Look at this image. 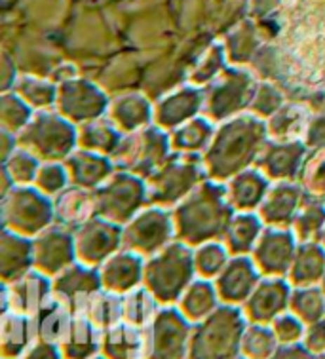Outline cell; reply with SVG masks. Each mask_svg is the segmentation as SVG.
<instances>
[{"label":"cell","instance_id":"ee69618b","mask_svg":"<svg viewBox=\"0 0 325 359\" xmlns=\"http://www.w3.org/2000/svg\"><path fill=\"white\" fill-rule=\"evenodd\" d=\"M280 348L272 323H247L241 339V355L247 359H270Z\"/></svg>","mask_w":325,"mask_h":359},{"label":"cell","instance_id":"b9f144b4","mask_svg":"<svg viewBox=\"0 0 325 359\" xmlns=\"http://www.w3.org/2000/svg\"><path fill=\"white\" fill-rule=\"evenodd\" d=\"M160 308L162 304L145 285H139L130 293L124 294V321L139 329H147Z\"/></svg>","mask_w":325,"mask_h":359},{"label":"cell","instance_id":"3957f363","mask_svg":"<svg viewBox=\"0 0 325 359\" xmlns=\"http://www.w3.org/2000/svg\"><path fill=\"white\" fill-rule=\"evenodd\" d=\"M247 323L241 306L221 304L206 320L194 323L187 359H238Z\"/></svg>","mask_w":325,"mask_h":359},{"label":"cell","instance_id":"60d3db41","mask_svg":"<svg viewBox=\"0 0 325 359\" xmlns=\"http://www.w3.org/2000/svg\"><path fill=\"white\" fill-rule=\"evenodd\" d=\"M82 316H86V318H88L93 325L98 327V329H101V331H107V329H111V327L122 323L124 294L101 289V291L91 299L90 304L86 306Z\"/></svg>","mask_w":325,"mask_h":359},{"label":"cell","instance_id":"4316f807","mask_svg":"<svg viewBox=\"0 0 325 359\" xmlns=\"http://www.w3.org/2000/svg\"><path fill=\"white\" fill-rule=\"evenodd\" d=\"M65 168L71 177V184L80 189L95 190L117 171V165L111 156L98 152L77 149L65 160Z\"/></svg>","mask_w":325,"mask_h":359},{"label":"cell","instance_id":"03108f58","mask_svg":"<svg viewBox=\"0 0 325 359\" xmlns=\"http://www.w3.org/2000/svg\"><path fill=\"white\" fill-rule=\"evenodd\" d=\"M238 359H247V358H244V355H240V358H238Z\"/></svg>","mask_w":325,"mask_h":359},{"label":"cell","instance_id":"94428289","mask_svg":"<svg viewBox=\"0 0 325 359\" xmlns=\"http://www.w3.org/2000/svg\"><path fill=\"white\" fill-rule=\"evenodd\" d=\"M91 359H109V358H105L103 353H98V355H95V358H91Z\"/></svg>","mask_w":325,"mask_h":359},{"label":"cell","instance_id":"8fae6325","mask_svg":"<svg viewBox=\"0 0 325 359\" xmlns=\"http://www.w3.org/2000/svg\"><path fill=\"white\" fill-rule=\"evenodd\" d=\"M194 323L177 306H162L145 329V359H187Z\"/></svg>","mask_w":325,"mask_h":359},{"label":"cell","instance_id":"1f68e13d","mask_svg":"<svg viewBox=\"0 0 325 359\" xmlns=\"http://www.w3.org/2000/svg\"><path fill=\"white\" fill-rule=\"evenodd\" d=\"M293 287L321 285L325 280V245L321 242L299 243L297 255L287 274Z\"/></svg>","mask_w":325,"mask_h":359},{"label":"cell","instance_id":"db71d44e","mask_svg":"<svg viewBox=\"0 0 325 359\" xmlns=\"http://www.w3.org/2000/svg\"><path fill=\"white\" fill-rule=\"evenodd\" d=\"M272 329L280 344H297L305 340L306 325L305 321H300L293 312H284L272 321Z\"/></svg>","mask_w":325,"mask_h":359},{"label":"cell","instance_id":"9c48e42d","mask_svg":"<svg viewBox=\"0 0 325 359\" xmlns=\"http://www.w3.org/2000/svg\"><path fill=\"white\" fill-rule=\"evenodd\" d=\"M259 80L241 67H227L217 79L204 88V116L221 124L225 120L249 112Z\"/></svg>","mask_w":325,"mask_h":359},{"label":"cell","instance_id":"4dcf8cb0","mask_svg":"<svg viewBox=\"0 0 325 359\" xmlns=\"http://www.w3.org/2000/svg\"><path fill=\"white\" fill-rule=\"evenodd\" d=\"M265 226L257 211H236L223 236V243L232 257H251Z\"/></svg>","mask_w":325,"mask_h":359},{"label":"cell","instance_id":"d6a6232c","mask_svg":"<svg viewBox=\"0 0 325 359\" xmlns=\"http://www.w3.org/2000/svg\"><path fill=\"white\" fill-rule=\"evenodd\" d=\"M145 329L122 321L103 331L101 353L109 359H145Z\"/></svg>","mask_w":325,"mask_h":359},{"label":"cell","instance_id":"ab89813d","mask_svg":"<svg viewBox=\"0 0 325 359\" xmlns=\"http://www.w3.org/2000/svg\"><path fill=\"white\" fill-rule=\"evenodd\" d=\"M312 114H308L303 104L286 103L274 116L267 120L270 139H303L306 126Z\"/></svg>","mask_w":325,"mask_h":359},{"label":"cell","instance_id":"7dc6e473","mask_svg":"<svg viewBox=\"0 0 325 359\" xmlns=\"http://www.w3.org/2000/svg\"><path fill=\"white\" fill-rule=\"evenodd\" d=\"M232 259L230 251L223 240H213V242H206L202 245L194 248V266L196 276L198 278H206V280H215L221 274L228 261Z\"/></svg>","mask_w":325,"mask_h":359},{"label":"cell","instance_id":"277c9868","mask_svg":"<svg viewBox=\"0 0 325 359\" xmlns=\"http://www.w3.org/2000/svg\"><path fill=\"white\" fill-rule=\"evenodd\" d=\"M196 278L194 248L181 240L171 242L145 262L143 285L162 306H177Z\"/></svg>","mask_w":325,"mask_h":359},{"label":"cell","instance_id":"f1b7e54d","mask_svg":"<svg viewBox=\"0 0 325 359\" xmlns=\"http://www.w3.org/2000/svg\"><path fill=\"white\" fill-rule=\"evenodd\" d=\"M39 340L37 323L31 316L18 312L2 313L0 353L2 359H21Z\"/></svg>","mask_w":325,"mask_h":359},{"label":"cell","instance_id":"603a6c76","mask_svg":"<svg viewBox=\"0 0 325 359\" xmlns=\"http://www.w3.org/2000/svg\"><path fill=\"white\" fill-rule=\"evenodd\" d=\"M305 196L299 183H272L257 213L267 226L291 229Z\"/></svg>","mask_w":325,"mask_h":359},{"label":"cell","instance_id":"f546056e","mask_svg":"<svg viewBox=\"0 0 325 359\" xmlns=\"http://www.w3.org/2000/svg\"><path fill=\"white\" fill-rule=\"evenodd\" d=\"M55 222L69 230H79L91 217H95L93 190L80 189L71 184L59 196L53 198Z\"/></svg>","mask_w":325,"mask_h":359},{"label":"cell","instance_id":"484cf974","mask_svg":"<svg viewBox=\"0 0 325 359\" xmlns=\"http://www.w3.org/2000/svg\"><path fill=\"white\" fill-rule=\"evenodd\" d=\"M107 116L124 135H128L154 124V104L143 93H122L111 99Z\"/></svg>","mask_w":325,"mask_h":359},{"label":"cell","instance_id":"8992f818","mask_svg":"<svg viewBox=\"0 0 325 359\" xmlns=\"http://www.w3.org/2000/svg\"><path fill=\"white\" fill-rule=\"evenodd\" d=\"M18 143L42 162H65L79 149V126L69 122L55 109L37 111L18 135Z\"/></svg>","mask_w":325,"mask_h":359},{"label":"cell","instance_id":"836d02e7","mask_svg":"<svg viewBox=\"0 0 325 359\" xmlns=\"http://www.w3.org/2000/svg\"><path fill=\"white\" fill-rule=\"evenodd\" d=\"M103 331L93 325L86 316H74L69 333L59 344L65 359H91L101 353Z\"/></svg>","mask_w":325,"mask_h":359},{"label":"cell","instance_id":"f5cc1de1","mask_svg":"<svg viewBox=\"0 0 325 359\" xmlns=\"http://www.w3.org/2000/svg\"><path fill=\"white\" fill-rule=\"evenodd\" d=\"M227 69V53L221 46H213L209 50L204 59L198 63V67L192 72L190 76V84L200 86V88H206L208 84H211L223 71Z\"/></svg>","mask_w":325,"mask_h":359},{"label":"cell","instance_id":"6125c7cd","mask_svg":"<svg viewBox=\"0 0 325 359\" xmlns=\"http://www.w3.org/2000/svg\"><path fill=\"white\" fill-rule=\"evenodd\" d=\"M316 359H325V352L324 353H318V358Z\"/></svg>","mask_w":325,"mask_h":359},{"label":"cell","instance_id":"74e56055","mask_svg":"<svg viewBox=\"0 0 325 359\" xmlns=\"http://www.w3.org/2000/svg\"><path fill=\"white\" fill-rule=\"evenodd\" d=\"M124 133L112 124L109 116H101L79 126V149L111 156L117 152Z\"/></svg>","mask_w":325,"mask_h":359},{"label":"cell","instance_id":"f35d334b","mask_svg":"<svg viewBox=\"0 0 325 359\" xmlns=\"http://www.w3.org/2000/svg\"><path fill=\"white\" fill-rule=\"evenodd\" d=\"M291 230L299 242H321L325 234V198L305 196L299 213L295 217Z\"/></svg>","mask_w":325,"mask_h":359},{"label":"cell","instance_id":"e7e4bbea","mask_svg":"<svg viewBox=\"0 0 325 359\" xmlns=\"http://www.w3.org/2000/svg\"><path fill=\"white\" fill-rule=\"evenodd\" d=\"M321 243H324V245H325V234H324V238H321Z\"/></svg>","mask_w":325,"mask_h":359},{"label":"cell","instance_id":"2e32d148","mask_svg":"<svg viewBox=\"0 0 325 359\" xmlns=\"http://www.w3.org/2000/svg\"><path fill=\"white\" fill-rule=\"evenodd\" d=\"M308 152L303 139H268L255 168L272 183H297Z\"/></svg>","mask_w":325,"mask_h":359},{"label":"cell","instance_id":"6f0895ef","mask_svg":"<svg viewBox=\"0 0 325 359\" xmlns=\"http://www.w3.org/2000/svg\"><path fill=\"white\" fill-rule=\"evenodd\" d=\"M318 355L306 346L305 342L297 344H280L270 359H316Z\"/></svg>","mask_w":325,"mask_h":359},{"label":"cell","instance_id":"7bdbcfd3","mask_svg":"<svg viewBox=\"0 0 325 359\" xmlns=\"http://www.w3.org/2000/svg\"><path fill=\"white\" fill-rule=\"evenodd\" d=\"M20 97H23L27 103L33 107L34 111H48L55 109L58 101V84L52 80L37 79L29 74H21L18 82L13 84V90Z\"/></svg>","mask_w":325,"mask_h":359},{"label":"cell","instance_id":"44dd1931","mask_svg":"<svg viewBox=\"0 0 325 359\" xmlns=\"http://www.w3.org/2000/svg\"><path fill=\"white\" fill-rule=\"evenodd\" d=\"M206 93L200 86H181L154 104V124L166 131H173L192 118L204 114Z\"/></svg>","mask_w":325,"mask_h":359},{"label":"cell","instance_id":"c3c4849f","mask_svg":"<svg viewBox=\"0 0 325 359\" xmlns=\"http://www.w3.org/2000/svg\"><path fill=\"white\" fill-rule=\"evenodd\" d=\"M40 165H42L40 158H37L33 152L27 151L23 147H18L12 152V156L2 162V170L12 177L15 187H27V184H34Z\"/></svg>","mask_w":325,"mask_h":359},{"label":"cell","instance_id":"5b68a950","mask_svg":"<svg viewBox=\"0 0 325 359\" xmlns=\"http://www.w3.org/2000/svg\"><path fill=\"white\" fill-rule=\"evenodd\" d=\"M208 179L202 154L171 152V156L147 179L149 205L173 209Z\"/></svg>","mask_w":325,"mask_h":359},{"label":"cell","instance_id":"83f0119b","mask_svg":"<svg viewBox=\"0 0 325 359\" xmlns=\"http://www.w3.org/2000/svg\"><path fill=\"white\" fill-rule=\"evenodd\" d=\"M225 184L234 211H259L260 203L265 202L268 190L272 187V181L253 165L228 179Z\"/></svg>","mask_w":325,"mask_h":359},{"label":"cell","instance_id":"816d5d0a","mask_svg":"<svg viewBox=\"0 0 325 359\" xmlns=\"http://www.w3.org/2000/svg\"><path fill=\"white\" fill-rule=\"evenodd\" d=\"M34 187L50 198L59 196L63 190L69 189L71 177L65 168V162H42Z\"/></svg>","mask_w":325,"mask_h":359},{"label":"cell","instance_id":"5bb4252c","mask_svg":"<svg viewBox=\"0 0 325 359\" xmlns=\"http://www.w3.org/2000/svg\"><path fill=\"white\" fill-rule=\"evenodd\" d=\"M74 240L79 261L99 268L124 248V226L95 215L74 230Z\"/></svg>","mask_w":325,"mask_h":359},{"label":"cell","instance_id":"7402d4cb","mask_svg":"<svg viewBox=\"0 0 325 359\" xmlns=\"http://www.w3.org/2000/svg\"><path fill=\"white\" fill-rule=\"evenodd\" d=\"M260 278L263 274L251 257H232L213 281L223 304L241 306L253 293Z\"/></svg>","mask_w":325,"mask_h":359},{"label":"cell","instance_id":"7a4b0ae2","mask_svg":"<svg viewBox=\"0 0 325 359\" xmlns=\"http://www.w3.org/2000/svg\"><path fill=\"white\" fill-rule=\"evenodd\" d=\"M171 213L177 240L196 248L206 242L223 240L236 211L228 200L227 184L206 179L177 203Z\"/></svg>","mask_w":325,"mask_h":359},{"label":"cell","instance_id":"bcb514c9","mask_svg":"<svg viewBox=\"0 0 325 359\" xmlns=\"http://www.w3.org/2000/svg\"><path fill=\"white\" fill-rule=\"evenodd\" d=\"M34 109L15 92H2L0 95V128L2 131L20 135L33 120Z\"/></svg>","mask_w":325,"mask_h":359},{"label":"cell","instance_id":"680465c9","mask_svg":"<svg viewBox=\"0 0 325 359\" xmlns=\"http://www.w3.org/2000/svg\"><path fill=\"white\" fill-rule=\"evenodd\" d=\"M21 359H65L61 346L52 344V342H44V340H37L31 350L23 355Z\"/></svg>","mask_w":325,"mask_h":359},{"label":"cell","instance_id":"ffe728a7","mask_svg":"<svg viewBox=\"0 0 325 359\" xmlns=\"http://www.w3.org/2000/svg\"><path fill=\"white\" fill-rule=\"evenodd\" d=\"M53 297V281L39 270H31L10 285L2 283V313L18 312L34 318Z\"/></svg>","mask_w":325,"mask_h":359},{"label":"cell","instance_id":"ba28073f","mask_svg":"<svg viewBox=\"0 0 325 359\" xmlns=\"http://www.w3.org/2000/svg\"><path fill=\"white\" fill-rule=\"evenodd\" d=\"M0 219L2 229L34 238L55 222L53 198L44 194L34 184L15 187L6 196H2Z\"/></svg>","mask_w":325,"mask_h":359},{"label":"cell","instance_id":"681fc988","mask_svg":"<svg viewBox=\"0 0 325 359\" xmlns=\"http://www.w3.org/2000/svg\"><path fill=\"white\" fill-rule=\"evenodd\" d=\"M297 183L308 196L325 198V147L310 149Z\"/></svg>","mask_w":325,"mask_h":359},{"label":"cell","instance_id":"30bf717a","mask_svg":"<svg viewBox=\"0 0 325 359\" xmlns=\"http://www.w3.org/2000/svg\"><path fill=\"white\" fill-rule=\"evenodd\" d=\"M171 152L173 149L169 131L152 124L141 131L124 135L122 143L112 154V162L117 170L131 171L143 179H149L171 156Z\"/></svg>","mask_w":325,"mask_h":359},{"label":"cell","instance_id":"ac0fdd59","mask_svg":"<svg viewBox=\"0 0 325 359\" xmlns=\"http://www.w3.org/2000/svg\"><path fill=\"white\" fill-rule=\"evenodd\" d=\"M53 294L71 308L74 316H82L86 306L95 294L103 289V281L99 268L90 266L86 262L77 261L63 270L61 274L52 278Z\"/></svg>","mask_w":325,"mask_h":359},{"label":"cell","instance_id":"d4e9b609","mask_svg":"<svg viewBox=\"0 0 325 359\" xmlns=\"http://www.w3.org/2000/svg\"><path fill=\"white\" fill-rule=\"evenodd\" d=\"M34 270L33 238L2 229L0 232V280L13 283Z\"/></svg>","mask_w":325,"mask_h":359},{"label":"cell","instance_id":"11a10c76","mask_svg":"<svg viewBox=\"0 0 325 359\" xmlns=\"http://www.w3.org/2000/svg\"><path fill=\"white\" fill-rule=\"evenodd\" d=\"M303 141H305L308 149L325 147V109L310 116Z\"/></svg>","mask_w":325,"mask_h":359},{"label":"cell","instance_id":"cb8c5ba5","mask_svg":"<svg viewBox=\"0 0 325 359\" xmlns=\"http://www.w3.org/2000/svg\"><path fill=\"white\" fill-rule=\"evenodd\" d=\"M145 262H147L145 257L122 248L109 261H105L99 266L103 289L112 291V293L126 294L139 285H143Z\"/></svg>","mask_w":325,"mask_h":359},{"label":"cell","instance_id":"91938a15","mask_svg":"<svg viewBox=\"0 0 325 359\" xmlns=\"http://www.w3.org/2000/svg\"><path fill=\"white\" fill-rule=\"evenodd\" d=\"M0 143H2V162H4L6 158L12 156V152L20 147V143H18V135L8 133V131H0Z\"/></svg>","mask_w":325,"mask_h":359},{"label":"cell","instance_id":"9f6ffc18","mask_svg":"<svg viewBox=\"0 0 325 359\" xmlns=\"http://www.w3.org/2000/svg\"><path fill=\"white\" fill-rule=\"evenodd\" d=\"M303 342H305L306 346L310 348L316 355L325 352V316L319 321L312 323V325L306 327L305 340H303Z\"/></svg>","mask_w":325,"mask_h":359},{"label":"cell","instance_id":"9a60e30c","mask_svg":"<svg viewBox=\"0 0 325 359\" xmlns=\"http://www.w3.org/2000/svg\"><path fill=\"white\" fill-rule=\"evenodd\" d=\"M34 270L48 278H55L63 270L79 261L74 230H69L53 222L33 238Z\"/></svg>","mask_w":325,"mask_h":359},{"label":"cell","instance_id":"d590c367","mask_svg":"<svg viewBox=\"0 0 325 359\" xmlns=\"http://www.w3.org/2000/svg\"><path fill=\"white\" fill-rule=\"evenodd\" d=\"M72 320H74V312L53 294L52 299L46 302L44 308L34 316L39 340L61 344L71 329Z\"/></svg>","mask_w":325,"mask_h":359},{"label":"cell","instance_id":"e575fe53","mask_svg":"<svg viewBox=\"0 0 325 359\" xmlns=\"http://www.w3.org/2000/svg\"><path fill=\"white\" fill-rule=\"evenodd\" d=\"M221 304V297L217 293L215 281L206 280V278H196L187 287V291L183 293L181 301L177 302V308L185 313L187 320L198 323V321L211 316Z\"/></svg>","mask_w":325,"mask_h":359},{"label":"cell","instance_id":"f6af8a7d","mask_svg":"<svg viewBox=\"0 0 325 359\" xmlns=\"http://www.w3.org/2000/svg\"><path fill=\"white\" fill-rule=\"evenodd\" d=\"M289 312H293L305 325H312L325 316V291L321 285L293 287Z\"/></svg>","mask_w":325,"mask_h":359},{"label":"cell","instance_id":"f907efd6","mask_svg":"<svg viewBox=\"0 0 325 359\" xmlns=\"http://www.w3.org/2000/svg\"><path fill=\"white\" fill-rule=\"evenodd\" d=\"M284 104H286V95L281 93L280 88L274 86L272 82L260 80L253 93V99H251V104H249V112L263 120H268L280 111Z\"/></svg>","mask_w":325,"mask_h":359},{"label":"cell","instance_id":"6da1fadb","mask_svg":"<svg viewBox=\"0 0 325 359\" xmlns=\"http://www.w3.org/2000/svg\"><path fill=\"white\" fill-rule=\"evenodd\" d=\"M268 139L267 120L251 112L217 124L213 139L202 154L208 179L227 183L240 171L253 168Z\"/></svg>","mask_w":325,"mask_h":359},{"label":"cell","instance_id":"7c38bea8","mask_svg":"<svg viewBox=\"0 0 325 359\" xmlns=\"http://www.w3.org/2000/svg\"><path fill=\"white\" fill-rule=\"evenodd\" d=\"M175 240L173 213L160 205H147L124 224V249H130L145 259L157 255Z\"/></svg>","mask_w":325,"mask_h":359},{"label":"cell","instance_id":"e0dca14e","mask_svg":"<svg viewBox=\"0 0 325 359\" xmlns=\"http://www.w3.org/2000/svg\"><path fill=\"white\" fill-rule=\"evenodd\" d=\"M299 238L291 229L265 226L251 259L263 276L287 278L299 249Z\"/></svg>","mask_w":325,"mask_h":359},{"label":"cell","instance_id":"52a82bcc","mask_svg":"<svg viewBox=\"0 0 325 359\" xmlns=\"http://www.w3.org/2000/svg\"><path fill=\"white\" fill-rule=\"evenodd\" d=\"M93 198L95 215L124 226L149 205L147 179L131 171L117 170L99 189L93 190Z\"/></svg>","mask_w":325,"mask_h":359},{"label":"cell","instance_id":"be15d7a7","mask_svg":"<svg viewBox=\"0 0 325 359\" xmlns=\"http://www.w3.org/2000/svg\"><path fill=\"white\" fill-rule=\"evenodd\" d=\"M321 287H324V291H325V280L321 281Z\"/></svg>","mask_w":325,"mask_h":359},{"label":"cell","instance_id":"d6986e66","mask_svg":"<svg viewBox=\"0 0 325 359\" xmlns=\"http://www.w3.org/2000/svg\"><path fill=\"white\" fill-rule=\"evenodd\" d=\"M291 293L293 285L287 278L263 276L253 293L241 304V310L249 323H272L289 310Z\"/></svg>","mask_w":325,"mask_h":359},{"label":"cell","instance_id":"4fadbf2b","mask_svg":"<svg viewBox=\"0 0 325 359\" xmlns=\"http://www.w3.org/2000/svg\"><path fill=\"white\" fill-rule=\"evenodd\" d=\"M111 99L95 82L79 76L63 79L58 82L55 111L74 126L107 116Z\"/></svg>","mask_w":325,"mask_h":359},{"label":"cell","instance_id":"8d00e7d4","mask_svg":"<svg viewBox=\"0 0 325 359\" xmlns=\"http://www.w3.org/2000/svg\"><path fill=\"white\" fill-rule=\"evenodd\" d=\"M215 128L217 124L213 120H209L204 114L192 118L187 124L169 131L171 149L173 152H183V154H204L213 139Z\"/></svg>","mask_w":325,"mask_h":359}]
</instances>
